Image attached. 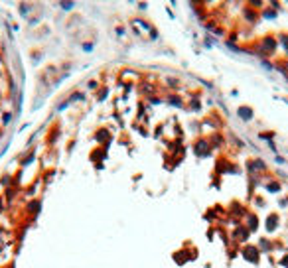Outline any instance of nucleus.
Segmentation results:
<instances>
[{
  "label": "nucleus",
  "instance_id": "f257e3e1",
  "mask_svg": "<svg viewBox=\"0 0 288 268\" xmlns=\"http://www.w3.org/2000/svg\"><path fill=\"white\" fill-rule=\"evenodd\" d=\"M249 237H251V231L243 223H239L235 227V231H233V241H235V243H247Z\"/></svg>",
  "mask_w": 288,
  "mask_h": 268
},
{
  "label": "nucleus",
  "instance_id": "f03ea898",
  "mask_svg": "<svg viewBox=\"0 0 288 268\" xmlns=\"http://www.w3.org/2000/svg\"><path fill=\"white\" fill-rule=\"evenodd\" d=\"M243 256L249 260V262H259V256H261V250L259 246H253V245H247L243 248Z\"/></svg>",
  "mask_w": 288,
  "mask_h": 268
},
{
  "label": "nucleus",
  "instance_id": "7ed1b4c3",
  "mask_svg": "<svg viewBox=\"0 0 288 268\" xmlns=\"http://www.w3.org/2000/svg\"><path fill=\"white\" fill-rule=\"evenodd\" d=\"M243 225H245V227L251 231V235H253V233H257V229H259V217H257L255 213H247Z\"/></svg>",
  "mask_w": 288,
  "mask_h": 268
},
{
  "label": "nucleus",
  "instance_id": "20e7f679",
  "mask_svg": "<svg viewBox=\"0 0 288 268\" xmlns=\"http://www.w3.org/2000/svg\"><path fill=\"white\" fill-rule=\"evenodd\" d=\"M278 225H280V217H278V213H270L268 217H266V231L268 233H274L276 229H278Z\"/></svg>",
  "mask_w": 288,
  "mask_h": 268
},
{
  "label": "nucleus",
  "instance_id": "39448f33",
  "mask_svg": "<svg viewBox=\"0 0 288 268\" xmlns=\"http://www.w3.org/2000/svg\"><path fill=\"white\" fill-rule=\"evenodd\" d=\"M259 250L261 252H270L272 250V243L268 239H259Z\"/></svg>",
  "mask_w": 288,
  "mask_h": 268
},
{
  "label": "nucleus",
  "instance_id": "423d86ee",
  "mask_svg": "<svg viewBox=\"0 0 288 268\" xmlns=\"http://www.w3.org/2000/svg\"><path fill=\"white\" fill-rule=\"evenodd\" d=\"M266 189H268V191H272V193H278V191H280V183H276V181H270V183L266 185Z\"/></svg>",
  "mask_w": 288,
  "mask_h": 268
},
{
  "label": "nucleus",
  "instance_id": "0eeeda50",
  "mask_svg": "<svg viewBox=\"0 0 288 268\" xmlns=\"http://www.w3.org/2000/svg\"><path fill=\"white\" fill-rule=\"evenodd\" d=\"M38 211H40V203H38V201H36V203H30V213H34V215H36Z\"/></svg>",
  "mask_w": 288,
  "mask_h": 268
},
{
  "label": "nucleus",
  "instance_id": "6e6552de",
  "mask_svg": "<svg viewBox=\"0 0 288 268\" xmlns=\"http://www.w3.org/2000/svg\"><path fill=\"white\" fill-rule=\"evenodd\" d=\"M280 264H282V266H288V254H282V258H280Z\"/></svg>",
  "mask_w": 288,
  "mask_h": 268
}]
</instances>
